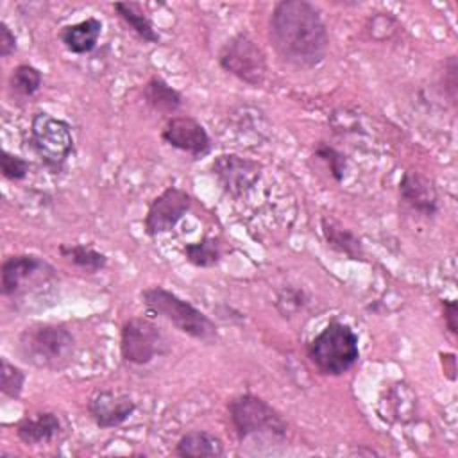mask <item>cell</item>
<instances>
[{
  "mask_svg": "<svg viewBox=\"0 0 458 458\" xmlns=\"http://www.w3.org/2000/svg\"><path fill=\"white\" fill-rule=\"evenodd\" d=\"M227 415L238 440L250 437L284 438L288 426L281 413L254 394H240L227 401Z\"/></svg>",
  "mask_w": 458,
  "mask_h": 458,
  "instance_id": "obj_5",
  "label": "cell"
},
{
  "mask_svg": "<svg viewBox=\"0 0 458 458\" xmlns=\"http://www.w3.org/2000/svg\"><path fill=\"white\" fill-rule=\"evenodd\" d=\"M320 227H322V234L326 243L338 254H344L349 259L354 261H365V249L361 240L351 231L342 227L340 224L329 220V218H322L320 220Z\"/></svg>",
  "mask_w": 458,
  "mask_h": 458,
  "instance_id": "obj_20",
  "label": "cell"
},
{
  "mask_svg": "<svg viewBox=\"0 0 458 458\" xmlns=\"http://www.w3.org/2000/svg\"><path fill=\"white\" fill-rule=\"evenodd\" d=\"M168 352V342L157 324L145 317H131L120 329V354L129 365L143 367Z\"/></svg>",
  "mask_w": 458,
  "mask_h": 458,
  "instance_id": "obj_8",
  "label": "cell"
},
{
  "mask_svg": "<svg viewBox=\"0 0 458 458\" xmlns=\"http://www.w3.org/2000/svg\"><path fill=\"white\" fill-rule=\"evenodd\" d=\"M18 48L16 36L5 21H0V57H9Z\"/></svg>",
  "mask_w": 458,
  "mask_h": 458,
  "instance_id": "obj_30",
  "label": "cell"
},
{
  "mask_svg": "<svg viewBox=\"0 0 458 458\" xmlns=\"http://www.w3.org/2000/svg\"><path fill=\"white\" fill-rule=\"evenodd\" d=\"M18 352L25 363L36 369L61 370L75 356V336L63 324L36 322L20 333Z\"/></svg>",
  "mask_w": 458,
  "mask_h": 458,
  "instance_id": "obj_2",
  "label": "cell"
},
{
  "mask_svg": "<svg viewBox=\"0 0 458 458\" xmlns=\"http://www.w3.org/2000/svg\"><path fill=\"white\" fill-rule=\"evenodd\" d=\"M55 277V268L36 254L7 256L0 268V290L4 297L20 299L41 290Z\"/></svg>",
  "mask_w": 458,
  "mask_h": 458,
  "instance_id": "obj_7",
  "label": "cell"
},
{
  "mask_svg": "<svg viewBox=\"0 0 458 458\" xmlns=\"http://www.w3.org/2000/svg\"><path fill=\"white\" fill-rule=\"evenodd\" d=\"M313 154L326 163V166L329 168L331 177L336 182H342L347 172V157L345 154H342L338 148H335L333 145L326 143V141H318L317 147L313 148Z\"/></svg>",
  "mask_w": 458,
  "mask_h": 458,
  "instance_id": "obj_26",
  "label": "cell"
},
{
  "mask_svg": "<svg viewBox=\"0 0 458 458\" xmlns=\"http://www.w3.org/2000/svg\"><path fill=\"white\" fill-rule=\"evenodd\" d=\"M43 84V73L32 64H18L9 75V91L16 98H30L39 91Z\"/></svg>",
  "mask_w": 458,
  "mask_h": 458,
  "instance_id": "obj_23",
  "label": "cell"
},
{
  "mask_svg": "<svg viewBox=\"0 0 458 458\" xmlns=\"http://www.w3.org/2000/svg\"><path fill=\"white\" fill-rule=\"evenodd\" d=\"M310 363L324 376L349 372L360 358V340L349 324L331 320L306 344Z\"/></svg>",
  "mask_w": 458,
  "mask_h": 458,
  "instance_id": "obj_4",
  "label": "cell"
},
{
  "mask_svg": "<svg viewBox=\"0 0 458 458\" xmlns=\"http://www.w3.org/2000/svg\"><path fill=\"white\" fill-rule=\"evenodd\" d=\"M306 295L302 290H297V288H283L279 293H277V301H276V306L277 310L281 311L283 317H292L295 315L297 311H301L304 306H306Z\"/></svg>",
  "mask_w": 458,
  "mask_h": 458,
  "instance_id": "obj_28",
  "label": "cell"
},
{
  "mask_svg": "<svg viewBox=\"0 0 458 458\" xmlns=\"http://www.w3.org/2000/svg\"><path fill=\"white\" fill-rule=\"evenodd\" d=\"M191 208V195L179 188L168 186L165 188L150 204L143 220L145 233L154 238L163 233H170L182 220V216Z\"/></svg>",
  "mask_w": 458,
  "mask_h": 458,
  "instance_id": "obj_11",
  "label": "cell"
},
{
  "mask_svg": "<svg viewBox=\"0 0 458 458\" xmlns=\"http://www.w3.org/2000/svg\"><path fill=\"white\" fill-rule=\"evenodd\" d=\"M182 254L188 263L199 268H213L222 259V249L216 238L202 236L199 242L186 243L182 247Z\"/></svg>",
  "mask_w": 458,
  "mask_h": 458,
  "instance_id": "obj_24",
  "label": "cell"
},
{
  "mask_svg": "<svg viewBox=\"0 0 458 458\" xmlns=\"http://www.w3.org/2000/svg\"><path fill=\"white\" fill-rule=\"evenodd\" d=\"M141 302L148 313L163 317L175 329L199 342L215 344L218 340V327L204 311L163 286L141 290Z\"/></svg>",
  "mask_w": 458,
  "mask_h": 458,
  "instance_id": "obj_3",
  "label": "cell"
},
{
  "mask_svg": "<svg viewBox=\"0 0 458 458\" xmlns=\"http://www.w3.org/2000/svg\"><path fill=\"white\" fill-rule=\"evenodd\" d=\"M211 174L229 197L242 199L261 179L263 165L240 154H220L211 161Z\"/></svg>",
  "mask_w": 458,
  "mask_h": 458,
  "instance_id": "obj_10",
  "label": "cell"
},
{
  "mask_svg": "<svg viewBox=\"0 0 458 458\" xmlns=\"http://www.w3.org/2000/svg\"><path fill=\"white\" fill-rule=\"evenodd\" d=\"M25 372L16 367L14 363H11L5 356H2L0 360V390L5 397L9 399H18L23 392V385H25Z\"/></svg>",
  "mask_w": 458,
  "mask_h": 458,
  "instance_id": "obj_25",
  "label": "cell"
},
{
  "mask_svg": "<svg viewBox=\"0 0 458 458\" xmlns=\"http://www.w3.org/2000/svg\"><path fill=\"white\" fill-rule=\"evenodd\" d=\"M29 145L48 170L61 172L73 154L75 140L68 122L50 113H36L29 129Z\"/></svg>",
  "mask_w": 458,
  "mask_h": 458,
  "instance_id": "obj_6",
  "label": "cell"
},
{
  "mask_svg": "<svg viewBox=\"0 0 458 458\" xmlns=\"http://www.w3.org/2000/svg\"><path fill=\"white\" fill-rule=\"evenodd\" d=\"M143 100L150 109L161 114H174L182 107V95L174 86H170L163 77L152 75L143 86Z\"/></svg>",
  "mask_w": 458,
  "mask_h": 458,
  "instance_id": "obj_19",
  "label": "cell"
},
{
  "mask_svg": "<svg viewBox=\"0 0 458 458\" xmlns=\"http://www.w3.org/2000/svg\"><path fill=\"white\" fill-rule=\"evenodd\" d=\"M175 454L182 458H218L224 454V442L209 431L193 429L177 440Z\"/></svg>",
  "mask_w": 458,
  "mask_h": 458,
  "instance_id": "obj_17",
  "label": "cell"
},
{
  "mask_svg": "<svg viewBox=\"0 0 458 458\" xmlns=\"http://www.w3.org/2000/svg\"><path fill=\"white\" fill-rule=\"evenodd\" d=\"M268 38L277 57L297 68L320 64L329 36L320 9L308 0H281L268 20Z\"/></svg>",
  "mask_w": 458,
  "mask_h": 458,
  "instance_id": "obj_1",
  "label": "cell"
},
{
  "mask_svg": "<svg viewBox=\"0 0 458 458\" xmlns=\"http://www.w3.org/2000/svg\"><path fill=\"white\" fill-rule=\"evenodd\" d=\"M381 404H385V410H379V413L388 420L408 422L417 413V395L406 383H395L388 388L381 397Z\"/></svg>",
  "mask_w": 458,
  "mask_h": 458,
  "instance_id": "obj_18",
  "label": "cell"
},
{
  "mask_svg": "<svg viewBox=\"0 0 458 458\" xmlns=\"http://www.w3.org/2000/svg\"><path fill=\"white\" fill-rule=\"evenodd\" d=\"M218 64L249 86H261L267 77L265 52L247 32H238L224 43L218 52Z\"/></svg>",
  "mask_w": 458,
  "mask_h": 458,
  "instance_id": "obj_9",
  "label": "cell"
},
{
  "mask_svg": "<svg viewBox=\"0 0 458 458\" xmlns=\"http://www.w3.org/2000/svg\"><path fill=\"white\" fill-rule=\"evenodd\" d=\"M456 89H458V63H456V57L451 55L444 66V93L449 97L453 104H456Z\"/></svg>",
  "mask_w": 458,
  "mask_h": 458,
  "instance_id": "obj_29",
  "label": "cell"
},
{
  "mask_svg": "<svg viewBox=\"0 0 458 458\" xmlns=\"http://www.w3.org/2000/svg\"><path fill=\"white\" fill-rule=\"evenodd\" d=\"M63 435V420L54 411H39L23 417L16 426V437L25 445H45Z\"/></svg>",
  "mask_w": 458,
  "mask_h": 458,
  "instance_id": "obj_15",
  "label": "cell"
},
{
  "mask_svg": "<svg viewBox=\"0 0 458 458\" xmlns=\"http://www.w3.org/2000/svg\"><path fill=\"white\" fill-rule=\"evenodd\" d=\"M399 197L403 204L415 215L433 218L438 213V193L426 175L415 170H406L399 181Z\"/></svg>",
  "mask_w": 458,
  "mask_h": 458,
  "instance_id": "obj_14",
  "label": "cell"
},
{
  "mask_svg": "<svg viewBox=\"0 0 458 458\" xmlns=\"http://www.w3.org/2000/svg\"><path fill=\"white\" fill-rule=\"evenodd\" d=\"M102 34V21L95 16L81 20L77 23L64 25L59 32V39L72 54H89L95 50Z\"/></svg>",
  "mask_w": 458,
  "mask_h": 458,
  "instance_id": "obj_16",
  "label": "cell"
},
{
  "mask_svg": "<svg viewBox=\"0 0 458 458\" xmlns=\"http://www.w3.org/2000/svg\"><path fill=\"white\" fill-rule=\"evenodd\" d=\"M442 315H444V322L447 331L456 336L458 335V324H456V313H458V306L456 301L453 299H442Z\"/></svg>",
  "mask_w": 458,
  "mask_h": 458,
  "instance_id": "obj_31",
  "label": "cell"
},
{
  "mask_svg": "<svg viewBox=\"0 0 458 458\" xmlns=\"http://www.w3.org/2000/svg\"><path fill=\"white\" fill-rule=\"evenodd\" d=\"M29 161L9 152V150H2L0 154V170H2V175L7 179V181H21L27 177L29 174Z\"/></svg>",
  "mask_w": 458,
  "mask_h": 458,
  "instance_id": "obj_27",
  "label": "cell"
},
{
  "mask_svg": "<svg viewBox=\"0 0 458 458\" xmlns=\"http://www.w3.org/2000/svg\"><path fill=\"white\" fill-rule=\"evenodd\" d=\"M134 410V399L114 390H98L88 401V413L100 429L122 426Z\"/></svg>",
  "mask_w": 458,
  "mask_h": 458,
  "instance_id": "obj_13",
  "label": "cell"
},
{
  "mask_svg": "<svg viewBox=\"0 0 458 458\" xmlns=\"http://www.w3.org/2000/svg\"><path fill=\"white\" fill-rule=\"evenodd\" d=\"M59 254L68 259L72 265L77 268L88 272V274H97L107 267V256L89 245L82 243H73V245H59Z\"/></svg>",
  "mask_w": 458,
  "mask_h": 458,
  "instance_id": "obj_22",
  "label": "cell"
},
{
  "mask_svg": "<svg viewBox=\"0 0 458 458\" xmlns=\"http://www.w3.org/2000/svg\"><path fill=\"white\" fill-rule=\"evenodd\" d=\"M161 140L191 157H202L211 150V138L208 131L191 116L168 118L161 131Z\"/></svg>",
  "mask_w": 458,
  "mask_h": 458,
  "instance_id": "obj_12",
  "label": "cell"
},
{
  "mask_svg": "<svg viewBox=\"0 0 458 458\" xmlns=\"http://www.w3.org/2000/svg\"><path fill=\"white\" fill-rule=\"evenodd\" d=\"M113 9L116 11V14L123 20V23L145 43H159L161 38L152 23V20L147 16V13L143 11V7L136 2H116L113 4Z\"/></svg>",
  "mask_w": 458,
  "mask_h": 458,
  "instance_id": "obj_21",
  "label": "cell"
}]
</instances>
